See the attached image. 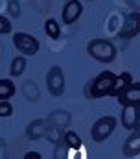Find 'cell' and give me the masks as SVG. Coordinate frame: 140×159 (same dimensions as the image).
<instances>
[{
	"label": "cell",
	"instance_id": "2",
	"mask_svg": "<svg viewBox=\"0 0 140 159\" xmlns=\"http://www.w3.org/2000/svg\"><path fill=\"white\" fill-rule=\"evenodd\" d=\"M87 52H89L94 59H98V61H102V63H111V61L116 57V48H114V44H112L111 41H103V39L90 41V43L87 44Z\"/></svg>",
	"mask_w": 140,
	"mask_h": 159
},
{
	"label": "cell",
	"instance_id": "4",
	"mask_svg": "<svg viewBox=\"0 0 140 159\" xmlns=\"http://www.w3.org/2000/svg\"><path fill=\"white\" fill-rule=\"evenodd\" d=\"M13 44L24 56H35L39 52V41L35 39L33 35H30V34H22V32L15 34L13 35Z\"/></svg>",
	"mask_w": 140,
	"mask_h": 159
},
{
	"label": "cell",
	"instance_id": "8",
	"mask_svg": "<svg viewBox=\"0 0 140 159\" xmlns=\"http://www.w3.org/2000/svg\"><path fill=\"white\" fill-rule=\"evenodd\" d=\"M118 102L120 104H135V106H140V81H131L120 94H118Z\"/></svg>",
	"mask_w": 140,
	"mask_h": 159
},
{
	"label": "cell",
	"instance_id": "14",
	"mask_svg": "<svg viewBox=\"0 0 140 159\" xmlns=\"http://www.w3.org/2000/svg\"><path fill=\"white\" fill-rule=\"evenodd\" d=\"M131 81H133V80H131V74H129V72H124V74L116 76V83H114V89H112V96H118Z\"/></svg>",
	"mask_w": 140,
	"mask_h": 159
},
{
	"label": "cell",
	"instance_id": "17",
	"mask_svg": "<svg viewBox=\"0 0 140 159\" xmlns=\"http://www.w3.org/2000/svg\"><path fill=\"white\" fill-rule=\"evenodd\" d=\"M24 69H26V57H24V56H17V57L11 61L9 72H11V76H20V74L24 72Z\"/></svg>",
	"mask_w": 140,
	"mask_h": 159
},
{
	"label": "cell",
	"instance_id": "7",
	"mask_svg": "<svg viewBox=\"0 0 140 159\" xmlns=\"http://www.w3.org/2000/svg\"><path fill=\"white\" fill-rule=\"evenodd\" d=\"M138 122H140V117H138V106L135 104H125L124 106V113H122V126L125 129H137L138 128Z\"/></svg>",
	"mask_w": 140,
	"mask_h": 159
},
{
	"label": "cell",
	"instance_id": "3",
	"mask_svg": "<svg viewBox=\"0 0 140 159\" xmlns=\"http://www.w3.org/2000/svg\"><path fill=\"white\" fill-rule=\"evenodd\" d=\"M116 128V119L114 117H102L92 124V129H90V139L94 143H102L107 137H111V133L114 131Z\"/></svg>",
	"mask_w": 140,
	"mask_h": 159
},
{
	"label": "cell",
	"instance_id": "12",
	"mask_svg": "<svg viewBox=\"0 0 140 159\" xmlns=\"http://www.w3.org/2000/svg\"><path fill=\"white\" fill-rule=\"evenodd\" d=\"M48 124H52V126H55L59 129H65V128H68V124H70V113L65 111V109H55V111L50 113Z\"/></svg>",
	"mask_w": 140,
	"mask_h": 159
},
{
	"label": "cell",
	"instance_id": "5",
	"mask_svg": "<svg viewBox=\"0 0 140 159\" xmlns=\"http://www.w3.org/2000/svg\"><path fill=\"white\" fill-rule=\"evenodd\" d=\"M46 87L50 91V94L54 96H61L65 93V74L61 70V67H52L46 74Z\"/></svg>",
	"mask_w": 140,
	"mask_h": 159
},
{
	"label": "cell",
	"instance_id": "13",
	"mask_svg": "<svg viewBox=\"0 0 140 159\" xmlns=\"http://www.w3.org/2000/svg\"><path fill=\"white\" fill-rule=\"evenodd\" d=\"M22 94H24L30 102H37V100L41 98V91H39V87L35 85L33 80H26V81L22 83Z\"/></svg>",
	"mask_w": 140,
	"mask_h": 159
},
{
	"label": "cell",
	"instance_id": "23",
	"mask_svg": "<svg viewBox=\"0 0 140 159\" xmlns=\"http://www.w3.org/2000/svg\"><path fill=\"white\" fill-rule=\"evenodd\" d=\"M127 4H129L131 7H135L137 11H140V0H127Z\"/></svg>",
	"mask_w": 140,
	"mask_h": 159
},
{
	"label": "cell",
	"instance_id": "18",
	"mask_svg": "<svg viewBox=\"0 0 140 159\" xmlns=\"http://www.w3.org/2000/svg\"><path fill=\"white\" fill-rule=\"evenodd\" d=\"M63 141L68 144L70 150H79V148H81V139H79L74 131H67L65 137H63Z\"/></svg>",
	"mask_w": 140,
	"mask_h": 159
},
{
	"label": "cell",
	"instance_id": "16",
	"mask_svg": "<svg viewBox=\"0 0 140 159\" xmlns=\"http://www.w3.org/2000/svg\"><path fill=\"white\" fill-rule=\"evenodd\" d=\"M15 94V85L11 80H0V100H9Z\"/></svg>",
	"mask_w": 140,
	"mask_h": 159
},
{
	"label": "cell",
	"instance_id": "6",
	"mask_svg": "<svg viewBox=\"0 0 140 159\" xmlns=\"http://www.w3.org/2000/svg\"><path fill=\"white\" fill-rule=\"evenodd\" d=\"M140 34V11H133L129 15H125L122 28L118 30V37L120 39H131Z\"/></svg>",
	"mask_w": 140,
	"mask_h": 159
},
{
	"label": "cell",
	"instance_id": "1",
	"mask_svg": "<svg viewBox=\"0 0 140 159\" xmlns=\"http://www.w3.org/2000/svg\"><path fill=\"white\" fill-rule=\"evenodd\" d=\"M114 83H116V76L112 72H102L98 74L96 78L90 81L89 89H87V94L90 98H100V96H107V94H112V89H114Z\"/></svg>",
	"mask_w": 140,
	"mask_h": 159
},
{
	"label": "cell",
	"instance_id": "20",
	"mask_svg": "<svg viewBox=\"0 0 140 159\" xmlns=\"http://www.w3.org/2000/svg\"><path fill=\"white\" fill-rule=\"evenodd\" d=\"M13 107L7 100H0V117H11Z\"/></svg>",
	"mask_w": 140,
	"mask_h": 159
},
{
	"label": "cell",
	"instance_id": "24",
	"mask_svg": "<svg viewBox=\"0 0 140 159\" xmlns=\"http://www.w3.org/2000/svg\"><path fill=\"white\" fill-rule=\"evenodd\" d=\"M138 117H140V106H138Z\"/></svg>",
	"mask_w": 140,
	"mask_h": 159
},
{
	"label": "cell",
	"instance_id": "9",
	"mask_svg": "<svg viewBox=\"0 0 140 159\" xmlns=\"http://www.w3.org/2000/svg\"><path fill=\"white\" fill-rule=\"evenodd\" d=\"M48 119H37L33 122H30L28 124V128H26V137L30 139V141H37V139H42V137H46V133H48Z\"/></svg>",
	"mask_w": 140,
	"mask_h": 159
},
{
	"label": "cell",
	"instance_id": "22",
	"mask_svg": "<svg viewBox=\"0 0 140 159\" xmlns=\"http://www.w3.org/2000/svg\"><path fill=\"white\" fill-rule=\"evenodd\" d=\"M24 159H41V154L39 152H26Z\"/></svg>",
	"mask_w": 140,
	"mask_h": 159
},
{
	"label": "cell",
	"instance_id": "25",
	"mask_svg": "<svg viewBox=\"0 0 140 159\" xmlns=\"http://www.w3.org/2000/svg\"><path fill=\"white\" fill-rule=\"evenodd\" d=\"M138 129H140V122H138Z\"/></svg>",
	"mask_w": 140,
	"mask_h": 159
},
{
	"label": "cell",
	"instance_id": "11",
	"mask_svg": "<svg viewBox=\"0 0 140 159\" xmlns=\"http://www.w3.org/2000/svg\"><path fill=\"white\" fill-rule=\"evenodd\" d=\"M124 156L125 157H135V156H140V129H133V133L125 139L124 143V148H122Z\"/></svg>",
	"mask_w": 140,
	"mask_h": 159
},
{
	"label": "cell",
	"instance_id": "15",
	"mask_svg": "<svg viewBox=\"0 0 140 159\" xmlns=\"http://www.w3.org/2000/svg\"><path fill=\"white\" fill-rule=\"evenodd\" d=\"M44 32H46V35L52 37V39H59V37H61V26H59L57 20H54V19H48V20L44 22Z\"/></svg>",
	"mask_w": 140,
	"mask_h": 159
},
{
	"label": "cell",
	"instance_id": "10",
	"mask_svg": "<svg viewBox=\"0 0 140 159\" xmlns=\"http://www.w3.org/2000/svg\"><path fill=\"white\" fill-rule=\"evenodd\" d=\"M81 11H83V6L79 0H68L63 7V24H74L79 17H81Z\"/></svg>",
	"mask_w": 140,
	"mask_h": 159
},
{
	"label": "cell",
	"instance_id": "19",
	"mask_svg": "<svg viewBox=\"0 0 140 159\" xmlns=\"http://www.w3.org/2000/svg\"><path fill=\"white\" fill-rule=\"evenodd\" d=\"M7 11H9L11 17L19 19V17H20V4H19V0H9V4H7Z\"/></svg>",
	"mask_w": 140,
	"mask_h": 159
},
{
	"label": "cell",
	"instance_id": "21",
	"mask_svg": "<svg viewBox=\"0 0 140 159\" xmlns=\"http://www.w3.org/2000/svg\"><path fill=\"white\" fill-rule=\"evenodd\" d=\"M11 32V22L0 15V34H9Z\"/></svg>",
	"mask_w": 140,
	"mask_h": 159
}]
</instances>
